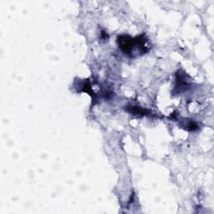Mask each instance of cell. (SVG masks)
Instances as JSON below:
<instances>
[{"label":"cell","instance_id":"cell-1","mask_svg":"<svg viewBox=\"0 0 214 214\" xmlns=\"http://www.w3.org/2000/svg\"><path fill=\"white\" fill-rule=\"evenodd\" d=\"M117 41L120 49L128 55L132 54L135 47L140 49L141 55L148 52L147 47L146 46V39H145V34H141L136 38H131L128 35H120L117 38Z\"/></svg>","mask_w":214,"mask_h":214},{"label":"cell","instance_id":"cell-2","mask_svg":"<svg viewBox=\"0 0 214 214\" xmlns=\"http://www.w3.org/2000/svg\"><path fill=\"white\" fill-rule=\"evenodd\" d=\"M82 91H85V92L89 93V94H90V96L92 97L93 102H94V101H96V94H95V93L92 91V90H91V86H90V81H89V80H86V81H85V83L84 84V85H83Z\"/></svg>","mask_w":214,"mask_h":214},{"label":"cell","instance_id":"cell-3","mask_svg":"<svg viewBox=\"0 0 214 214\" xmlns=\"http://www.w3.org/2000/svg\"><path fill=\"white\" fill-rule=\"evenodd\" d=\"M131 110H132V111H130L132 112V113H135V114L147 115L148 113V111H146V110H143V109H140V107L133 106L131 107Z\"/></svg>","mask_w":214,"mask_h":214},{"label":"cell","instance_id":"cell-4","mask_svg":"<svg viewBox=\"0 0 214 214\" xmlns=\"http://www.w3.org/2000/svg\"><path fill=\"white\" fill-rule=\"evenodd\" d=\"M198 128L197 125L196 124L195 122H190L187 126V130L188 131H196V130Z\"/></svg>","mask_w":214,"mask_h":214}]
</instances>
